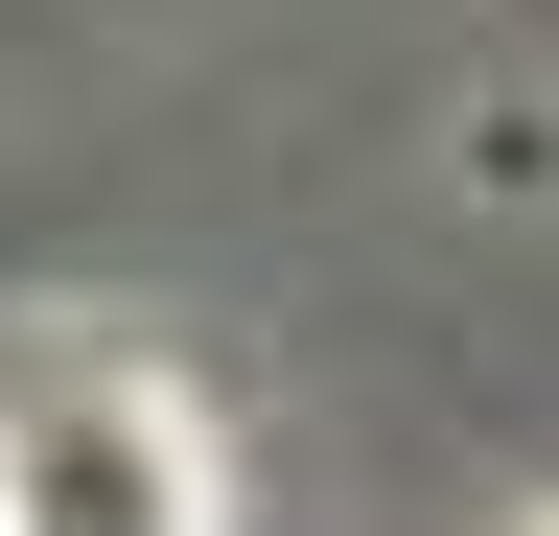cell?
Segmentation results:
<instances>
[{"label":"cell","instance_id":"obj_2","mask_svg":"<svg viewBox=\"0 0 559 536\" xmlns=\"http://www.w3.org/2000/svg\"><path fill=\"white\" fill-rule=\"evenodd\" d=\"M513 536H559V513H513Z\"/></svg>","mask_w":559,"mask_h":536},{"label":"cell","instance_id":"obj_1","mask_svg":"<svg viewBox=\"0 0 559 536\" xmlns=\"http://www.w3.org/2000/svg\"><path fill=\"white\" fill-rule=\"evenodd\" d=\"M0 536H234V466H210L187 373L24 350V373H0Z\"/></svg>","mask_w":559,"mask_h":536}]
</instances>
